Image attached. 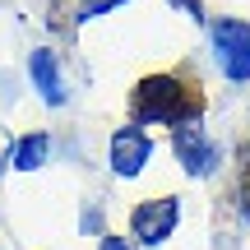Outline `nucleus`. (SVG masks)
I'll use <instances>...</instances> for the list:
<instances>
[{"instance_id":"nucleus-1","label":"nucleus","mask_w":250,"mask_h":250,"mask_svg":"<svg viewBox=\"0 0 250 250\" xmlns=\"http://www.w3.org/2000/svg\"><path fill=\"white\" fill-rule=\"evenodd\" d=\"M199 107H204V98L190 83H181V74H148V79H139V88L130 98V121L144 130L148 125L176 130L186 121H199Z\"/></svg>"},{"instance_id":"nucleus-2","label":"nucleus","mask_w":250,"mask_h":250,"mask_svg":"<svg viewBox=\"0 0 250 250\" xmlns=\"http://www.w3.org/2000/svg\"><path fill=\"white\" fill-rule=\"evenodd\" d=\"M181 227V199L176 195H153V199H139L130 208V241L139 250H158L176 236Z\"/></svg>"},{"instance_id":"nucleus-3","label":"nucleus","mask_w":250,"mask_h":250,"mask_svg":"<svg viewBox=\"0 0 250 250\" xmlns=\"http://www.w3.org/2000/svg\"><path fill=\"white\" fill-rule=\"evenodd\" d=\"M208 51L227 83H250V23L246 19H218L208 28Z\"/></svg>"},{"instance_id":"nucleus-4","label":"nucleus","mask_w":250,"mask_h":250,"mask_svg":"<svg viewBox=\"0 0 250 250\" xmlns=\"http://www.w3.org/2000/svg\"><path fill=\"white\" fill-rule=\"evenodd\" d=\"M171 153H176L181 171L186 176H213L218 167H223V144L213 139V134L204 130V121H186L171 130Z\"/></svg>"},{"instance_id":"nucleus-5","label":"nucleus","mask_w":250,"mask_h":250,"mask_svg":"<svg viewBox=\"0 0 250 250\" xmlns=\"http://www.w3.org/2000/svg\"><path fill=\"white\" fill-rule=\"evenodd\" d=\"M148 158H153V134L144 130V125L125 121L121 130H111V139H107V162H111V176H121V181L144 176Z\"/></svg>"},{"instance_id":"nucleus-6","label":"nucleus","mask_w":250,"mask_h":250,"mask_svg":"<svg viewBox=\"0 0 250 250\" xmlns=\"http://www.w3.org/2000/svg\"><path fill=\"white\" fill-rule=\"evenodd\" d=\"M28 74H33V88H37V98H42L46 107H65V102H70V88H65V74H61V61H56L46 46L28 56Z\"/></svg>"},{"instance_id":"nucleus-7","label":"nucleus","mask_w":250,"mask_h":250,"mask_svg":"<svg viewBox=\"0 0 250 250\" xmlns=\"http://www.w3.org/2000/svg\"><path fill=\"white\" fill-rule=\"evenodd\" d=\"M46 162H51V134L46 130H33L23 139H14L9 153H5V167H14V171H37Z\"/></svg>"},{"instance_id":"nucleus-8","label":"nucleus","mask_w":250,"mask_h":250,"mask_svg":"<svg viewBox=\"0 0 250 250\" xmlns=\"http://www.w3.org/2000/svg\"><path fill=\"white\" fill-rule=\"evenodd\" d=\"M121 5H130V0H79L74 19H79V23H88V19H107L111 9H121Z\"/></svg>"},{"instance_id":"nucleus-9","label":"nucleus","mask_w":250,"mask_h":250,"mask_svg":"<svg viewBox=\"0 0 250 250\" xmlns=\"http://www.w3.org/2000/svg\"><path fill=\"white\" fill-rule=\"evenodd\" d=\"M98 250H139V246H134L130 236H121V232H102L98 236Z\"/></svg>"},{"instance_id":"nucleus-10","label":"nucleus","mask_w":250,"mask_h":250,"mask_svg":"<svg viewBox=\"0 0 250 250\" xmlns=\"http://www.w3.org/2000/svg\"><path fill=\"white\" fill-rule=\"evenodd\" d=\"M79 227H83V232H98V236H102V204H93V208H83V218H79Z\"/></svg>"}]
</instances>
